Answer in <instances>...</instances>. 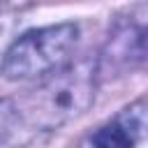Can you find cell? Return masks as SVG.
Here are the masks:
<instances>
[{"label":"cell","instance_id":"6da1fadb","mask_svg":"<svg viewBox=\"0 0 148 148\" xmlns=\"http://www.w3.org/2000/svg\"><path fill=\"white\" fill-rule=\"evenodd\" d=\"M95 81L97 62L92 58L67 62L58 72L49 74V79L28 97L23 111L28 123L39 130H53L79 118L92 104Z\"/></svg>","mask_w":148,"mask_h":148},{"label":"cell","instance_id":"7a4b0ae2","mask_svg":"<svg viewBox=\"0 0 148 148\" xmlns=\"http://www.w3.org/2000/svg\"><path fill=\"white\" fill-rule=\"evenodd\" d=\"M79 42V28L74 23H58L23 32L2 58V74L9 81H28L49 76L69 62V56Z\"/></svg>","mask_w":148,"mask_h":148},{"label":"cell","instance_id":"3957f363","mask_svg":"<svg viewBox=\"0 0 148 148\" xmlns=\"http://www.w3.org/2000/svg\"><path fill=\"white\" fill-rule=\"evenodd\" d=\"M143 62H148V0L113 21L102 51V65L116 74Z\"/></svg>","mask_w":148,"mask_h":148},{"label":"cell","instance_id":"277c9868","mask_svg":"<svg viewBox=\"0 0 148 148\" xmlns=\"http://www.w3.org/2000/svg\"><path fill=\"white\" fill-rule=\"evenodd\" d=\"M143 113L136 106H132L125 109L113 123L102 125L97 132H92L81 143V148H134V143L143 134Z\"/></svg>","mask_w":148,"mask_h":148},{"label":"cell","instance_id":"5b68a950","mask_svg":"<svg viewBox=\"0 0 148 148\" xmlns=\"http://www.w3.org/2000/svg\"><path fill=\"white\" fill-rule=\"evenodd\" d=\"M18 120H21V116H18L16 106L7 99H0V146L14 136Z\"/></svg>","mask_w":148,"mask_h":148}]
</instances>
